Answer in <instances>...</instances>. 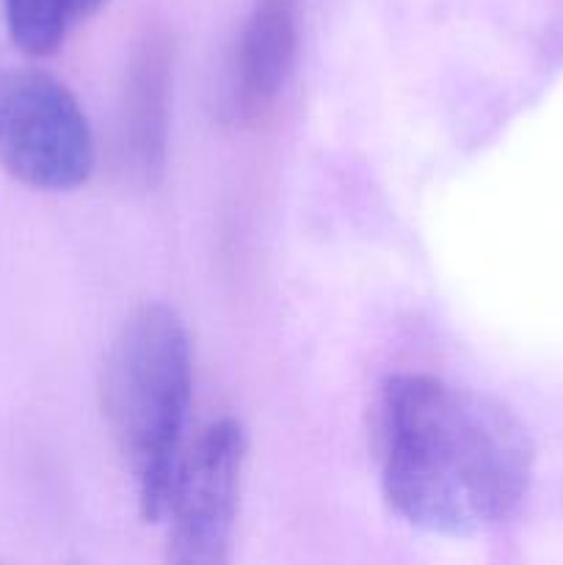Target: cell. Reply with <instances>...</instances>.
<instances>
[{"instance_id": "1", "label": "cell", "mask_w": 563, "mask_h": 565, "mask_svg": "<svg viewBox=\"0 0 563 565\" xmlns=\"http://www.w3.org/2000/svg\"><path fill=\"white\" fill-rule=\"evenodd\" d=\"M375 450L386 505L412 527L453 539L506 522L533 480L522 419L434 375H395L381 386Z\"/></svg>"}, {"instance_id": "2", "label": "cell", "mask_w": 563, "mask_h": 565, "mask_svg": "<svg viewBox=\"0 0 563 565\" xmlns=\"http://www.w3.org/2000/svg\"><path fill=\"white\" fill-rule=\"evenodd\" d=\"M191 340L180 315L147 303L127 318L105 356L103 414L147 522L166 513L191 403Z\"/></svg>"}, {"instance_id": "3", "label": "cell", "mask_w": 563, "mask_h": 565, "mask_svg": "<svg viewBox=\"0 0 563 565\" xmlns=\"http://www.w3.org/2000/svg\"><path fill=\"white\" fill-rule=\"evenodd\" d=\"M0 166L39 191H72L94 169V138L70 88L39 70L0 75Z\"/></svg>"}, {"instance_id": "4", "label": "cell", "mask_w": 563, "mask_h": 565, "mask_svg": "<svg viewBox=\"0 0 563 565\" xmlns=\"http://www.w3.org/2000/svg\"><path fill=\"white\" fill-rule=\"evenodd\" d=\"M248 439L237 419L208 425L182 452L171 478L163 516L169 557L182 565H219L230 557Z\"/></svg>"}, {"instance_id": "5", "label": "cell", "mask_w": 563, "mask_h": 565, "mask_svg": "<svg viewBox=\"0 0 563 565\" xmlns=\"http://www.w3.org/2000/svg\"><path fill=\"white\" fill-rule=\"evenodd\" d=\"M298 53V0H254L235 55V108L254 119L274 105Z\"/></svg>"}, {"instance_id": "6", "label": "cell", "mask_w": 563, "mask_h": 565, "mask_svg": "<svg viewBox=\"0 0 563 565\" xmlns=\"http://www.w3.org/2000/svg\"><path fill=\"white\" fill-rule=\"evenodd\" d=\"M166 103H169V53L152 42L138 55L130 86V132L132 160L144 177L163 169L166 154Z\"/></svg>"}, {"instance_id": "7", "label": "cell", "mask_w": 563, "mask_h": 565, "mask_svg": "<svg viewBox=\"0 0 563 565\" xmlns=\"http://www.w3.org/2000/svg\"><path fill=\"white\" fill-rule=\"evenodd\" d=\"M105 0H3L11 39L28 55H50L70 28L86 20Z\"/></svg>"}]
</instances>
